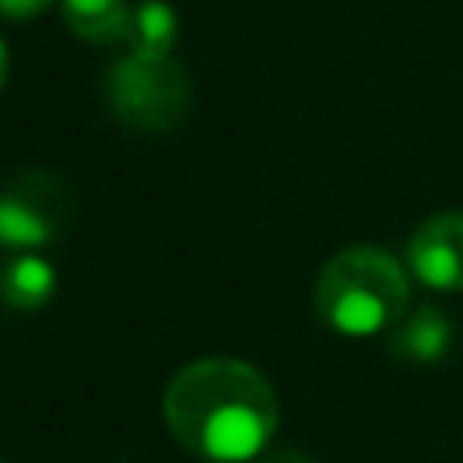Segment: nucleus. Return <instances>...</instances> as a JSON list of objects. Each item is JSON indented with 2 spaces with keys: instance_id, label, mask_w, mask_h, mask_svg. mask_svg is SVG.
<instances>
[{
  "instance_id": "obj_1",
  "label": "nucleus",
  "mask_w": 463,
  "mask_h": 463,
  "mask_svg": "<svg viewBox=\"0 0 463 463\" xmlns=\"http://www.w3.org/2000/svg\"><path fill=\"white\" fill-rule=\"evenodd\" d=\"M170 434L195 456L239 463L260 456L279 427V398L260 369L239 358H203L174 373L163 394Z\"/></svg>"
},
{
  "instance_id": "obj_2",
  "label": "nucleus",
  "mask_w": 463,
  "mask_h": 463,
  "mask_svg": "<svg viewBox=\"0 0 463 463\" xmlns=\"http://www.w3.org/2000/svg\"><path fill=\"white\" fill-rule=\"evenodd\" d=\"M315 311L329 329L347 336L383 333L409 311V275L380 246H347L318 271Z\"/></svg>"
},
{
  "instance_id": "obj_3",
  "label": "nucleus",
  "mask_w": 463,
  "mask_h": 463,
  "mask_svg": "<svg viewBox=\"0 0 463 463\" xmlns=\"http://www.w3.org/2000/svg\"><path fill=\"white\" fill-rule=\"evenodd\" d=\"M105 101L123 127L156 134L188 116L192 83L174 58L127 54L105 76Z\"/></svg>"
},
{
  "instance_id": "obj_4",
  "label": "nucleus",
  "mask_w": 463,
  "mask_h": 463,
  "mask_svg": "<svg viewBox=\"0 0 463 463\" xmlns=\"http://www.w3.org/2000/svg\"><path fill=\"white\" fill-rule=\"evenodd\" d=\"M61 221H65V192L43 174L22 177L0 192V242L4 246H18V250L47 246L58 235Z\"/></svg>"
},
{
  "instance_id": "obj_5",
  "label": "nucleus",
  "mask_w": 463,
  "mask_h": 463,
  "mask_svg": "<svg viewBox=\"0 0 463 463\" xmlns=\"http://www.w3.org/2000/svg\"><path fill=\"white\" fill-rule=\"evenodd\" d=\"M409 271L438 293L463 289V210H445L427 217L405 250Z\"/></svg>"
},
{
  "instance_id": "obj_6",
  "label": "nucleus",
  "mask_w": 463,
  "mask_h": 463,
  "mask_svg": "<svg viewBox=\"0 0 463 463\" xmlns=\"http://www.w3.org/2000/svg\"><path fill=\"white\" fill-rule=\"evenodd\" d=\"M449 344H452V322L434 304H420L405 311V318L387 329V354L412 365L438 362L449 351Z\"/></svg>"
},
{
  "instance_id": "obj_7",
  "label": "nucleus",
  "mask_w": 463,
  "mask_h": 463,
  "mask_svg": "<svg viewBox=\"0 0 463 463\" xmlns=\"http://www.w3.org/2000/svg\"><path fill=\"white\" fill-rule=\"evenodd\" d=\"M177 14L166 0H141L130 7V22L123 33V43L130 47V54H145V58H170L174 43H177Z\"/></svg>"
},
{
  "instance_id": "obj_8",
  "label": "nucleus",
  "mask_w": 463,
  "mask_h": 463,
  "mask_svg": "<svg viewBox=\"0 0 463 463\" xmlns=\"http://www.w3.org/2000/svg\"><path fill=\"white\" fill-rule=\"evenodd\" d=\"M54 289H58V271L43 257H33V253L14 257L0 271V293L18 311H40L43 304H51Z\"/></svg>"
},
{
  "instance_id": "obj_9",
  "label": "nucleus",
  "mask_w": 463,
  "mask_h": 463,
  "mask_svg": "<svg viewBox=\"0 0 463 463\" xmlns=\"http://www.w3.org/2000/svg\"><path fill=\"white\" fill-rule=\"evenodd\" d=\"M61 18L72 36L87 43H116L127 33L130 4L127 0H61Z\"/></svg>"
},
{
  "instance_id": "obj_10",
  "label": "nucleus",
  "mask_w": 463,
  "mask_h": 463,
  "mask_svg": "<svg viewBox=\"0 0 463 463\" xmlns=\"http://www.w3.org/2000/svg\"><path fill=\"white\" fill-rule=\"evenodd\" d=\"M54 0H0V14L4 18H14V22H25V18H36L40 11H47Z\"/></svg>"
},
{
  "instance_id": "obj_11",
  "label": "nucleus",
  "mask_w": 463,
  "mask_h": 463,
  "mask_svg": "<svg viewBox=\"0 0 463 463\" xmlns=\"http://www.w3.org/2000/svg\"><path fill=\"white\" fill-rule=\"evenodd\" d=\"M260 463H315V459H307V456L297 452V449H275V452L260 456Z\"/></svg>"
},
{
  "instance_id": "obj_12",
  "label": "nucleus",
  "mask_w": 463,
  "mask_h": 463,
  "mask_svg": "<svg viewBox=\"0 0 463 463\" xmlns=\"http://www.w3.org/2000/svg\"><path fill=\"white\" fill-rule=\"evenodd\" d=\"M7 72H11V58H7V47H4V40H0V90H4V83H7Z\"/></svg>"
},
{
  "instance_id": "obj_13",
  "label": "nucleus",
  "mask_w": 463,
  "mask_h": 463,
  "mask_svg": "<svg viewBox=\"0 0 463 463\" xmlns=\"http://www.w3.org/2000/svg\"><path fill=\"white\" fill-rule=\"evenodd\" d=\"M0 463H4V459H0Z\"/></svg>"
}]
</instances>
